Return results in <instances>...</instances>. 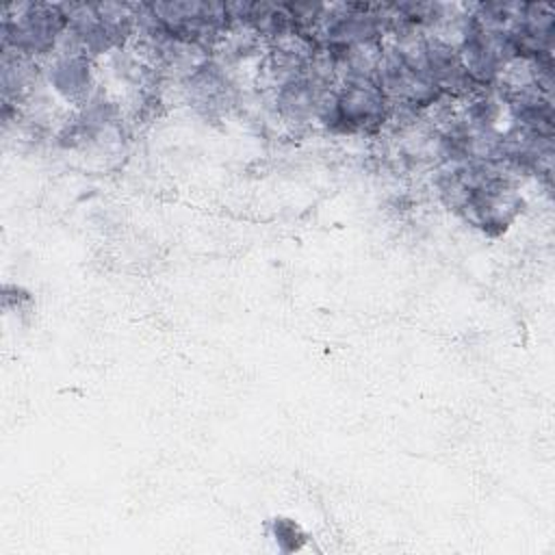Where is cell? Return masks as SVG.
<instances>
[{"label": "cell", "mask_w": 555, "mask_h": 555, "mask_svg": "<svg viewBox=\"0 0 555 555\" xmlns=\"http://www.w3.org/2000/svg\"><path fill=\"white\" fill-rule=\"evenodd\" d=\"M48 80L65 100L87 102L91 91V63L87 54L54 56L48 67Z\"/></svg>", "instance_id": "obj_1"}]
</instances>
